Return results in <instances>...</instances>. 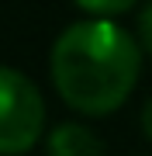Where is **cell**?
I'll use <instances>...</instances> for the list:
<instances>
[{
	"label": "cell",
	"mask_w": 152,
	"mask_h": 156,
	"mask_svg": "<svg viewBox=\"0 0 152 156\" xmlns=\"http://www.w3.org/2000/svg\"><path fill=\"white\" fill-rule=\"evenodd\" d=\"M52 83L73 111L104 118L128 101L138 83L142 45L114 21H76L52 45Z\"/></svg>",
	"instance_id": "6da1fadb"
},
{
	"label": "cell",
	"mask_w": 152,
	"mask_h": 156,
	"mask_svg": "<svg viewBox=\"0 0 152 156\" xmlns=\"http://www.w3.org/2000/svg\"><path fill=\"white\" fill-rule=\"evenodd\" d=\"M45 128V101L24 73L0 66V156L35 149Z\"/></svg>",
	"instance_id": "7a4b0ae2"
},
{
	"label": "cell",
	"mask_w": 152,
	"mask_h": 156,
	"mask_svg": "<svg viewBox=\"0 0 152 156\" xmlns=\"http://www.w3.org/2000/svg\"><path fill=\"white\" fill-rule=\"evenodd\" d=\"M49 156H104V146L86 125L62 122L49 135Z\"/></svg>",
	"instance_id": "3957f363"
},
{
	"label": "cell",
	"mask_w": 152,
	"mask_h": 156,
	"mask_svg": "<svg viewBox=\"0 0 152 156\" xmlns=\"http://www.w3.org/2000/svg\"><path fill=\"white\" fill-rule=\"evenodd\" d=\"M79 11H86L90 17H100V21H111L114 14H124L138 4V0H73Z\"/></svg>",
	"instance_id": "277c9868"
},
{
	"label": "cell",
	"mask_w": 152,
	"mask_h": 156,
	"mask_svg": "<svg viewBox=\"0 0 152 156\" xmlns=\"http://www.w3.org/2000/svg\"><path fill=\"white\" fill-rule=\"evenodd\" d=\"M138 45H142V52L152 56V4H145L138 14Z\"/></svg>",
	"instance_id": "5b68a950"
},
{
	"label": "cell",
	"mask_w": 152,
	"mask_h": 156,
	"mask_svg": "<svg viewBox=\"0 0 152 156\" xmlns=\"http://www.w3.org/2000/svg\"><path fill=\"white\" fill-rule=\"evenodd\" d=\"M142 132L152 139V97L145 101V108H142Z\"/></svg>",
	"instance_id": "8992f818"
}]
</instances>
